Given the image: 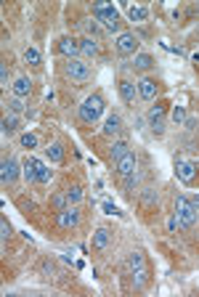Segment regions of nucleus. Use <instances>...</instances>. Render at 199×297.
<instances>
[{
  "label": "nucleus",
  "mask_w": 199,
  "mask_h": 297,
  "mask_svg": "<svg viewBox=\"0 0 199 297\" xmlns=\"http://www.w3.org/2000/svg\"><path fill=\"white\" fill-rule=\"evenodd\" d=\"M101 114H104V98L98 93L85 98L82 106H80V119H82V122L85 125H96L98 119H101Z\"/></svg>",
  "instance_id": "obj_1"
},
{
  "label": "nucleus",
  "mask_w": 199,
  "mask_h": 297,
  "mask_svg": "<svg viewBox=\"0 0 199 297\" xmlns=\"http://www.w3.org/2000/svg\"><path fill=\"white\" fill-rule=\"evenodd\" d=\"M93 16H96V21H101L106 30H112V32H119V27H122L117 8H115V5H109V3H98L93 8Z\"/></svg>",
  "instance_id": "obj_2"
},
{
  "label": "nucleus",
  "mask_w": 199,
  "mask_h": 297,
  "mask_svg": "<svg viewBox=\"0 0 199 297\" xmlns=\"http://www.w3.org/2000/svg\"><path fill=\"white\" fill-rule=\"evenodd\" d=\"M175 218H178V225H183V228H194V223H197L194 202L186 199V196H178L175 199Z\"/></svg>",
  "instance_id": "obj_3"
},
{
  "label": "nucleus",
  "mask_w": 199,
  "mask_h": 297,
  "mask_svg": "<svg viewBox=\"0 0 199 297\" xmlns=\"http://www.w3.org/2000/svg\"><path fill=\"white\" fill-rule=\"evenodd\" d=\"M64 72H67L69 80L75 82H88L90 77H93V72H90V67L80 59H67V64H64Z\"/></svg>",
  "instance_id": "obj_4"
},
{
  "label": "nucleus",
  "mask_w": 199,
  "mask_h": 297,
  "mask_svg": "<svg viewBox=\"0 0 199 297\" xmlns=\"http://www.w3.org/2000/svg\"><path fill=\"white\" fill-rule=\"evenodd\" d=\"M165 114H167L165 104H157V106L149 109V125H152L154 136H162V133H165Z\"/></svg>",
  "instance_id": "obj_5"
},
{
  "label": "nucleus",
  "mask_w": 199,
  "mask_h": 297,
  "mask_svg": "<svg viewBox=\"0 0 199 297\" xmlns=\"http://www.w3.org/2000/svg\"><path fill=\"white\" fill-rule=\"evenodd\" d=\"M24 165H30V167H32V173H35V181H38L40 186H45V183H51V170H48V165H45V162H40L38 157H32V154H30V157L24 159Z\"/></svg>",
  "instance_id": "obj_6"
},
{
  "label": "nucleus",
  "mask_w": 199,
  "mask_h": 297,
  "mask_svg": "<svg viewBox=\"0 0 199 297\" xmlns=\"http://www.w3.org/2000/svg\"><path fill=\"white\" fill-rule=\"evenodd\" d=\"M136 48H138V37L133 32H119V37H117V53L119 56H133L136 53Z\"/></svg>",
  "instance_id": "obj_7"
},
{
  "label": "nucleus",
  "mask_w": 199,
  "mask_h": 297,
  "mask_svg": "<svg viewBox=\"0 0 199 297\" xmlns=\"http://www.w3.org/2000/svg\"><path fill=\"white\" fill-rule=\"evenodd\" d=\"M175 175H178V181H183V183H194V178H197L194 162H189V159H175Z\"/></svg>",
  "instance_id": "obj_8"
},
{
  "label": "nucleus",
  "mask_w": 199,
  "mask_h": 297,
  "mask_svg": "<svg viewBox=\"0 0 199 297\" xmlns=\"http://www.w3.org/2000/svg\"><path fill=\"white\" fill-rule=\"evenodd\" d=\"M56 218H59V225H64V228H72V225L80 223V210H77L75 204H69L67 210L56 212Z\"/></svg>",
  "instance_id": "obj_9"
},
{
  "label": "nucleus",
  "mask_w": 199,
  "mask_h": 297,
  "mask_svg": "<svg viewBox=\"0 0 199 297\" xmlns=\"http://www.w3.org/2000/svg\"><path fill=\"white\" fill-rule=\"evenodd\" d=\"M56 48H59V53H64L67 59H77V56L82 53L80 51V40H75V37H61Z\"/></svg>",
  "instance_id": "obj_10"
},
{
  "label": "nucleus",
  "mask_w": 199,
  "mask_h": 297,
  "mask_svg": "<svg viewBox=\"0 0 199 297\" xmlns=\"http://www.w3.org/2000/svg\"><path fill=\"white\" fill-rule=\"evenodd\" d=\"M0 178H3L5 186L19 178V165H16V159H3V165H0Z\"/></svg>",
  "instance_id": "obj_11"
},
{
  "label": "nucleus",
  "mask_w": 199,
  "mask_h": 297,
  "mask_svg": "<svg viewBox=\"0 0 199 297\" xmlns=\"http://www.w3.org/2000/svg\"><path fill=\"white\" fill-rule=\"evenodd\" d=\"M138 96L144 98V101H152V98H157V82L149 80V77H144V80H138Z\"/></svg>",
  "instance_id": "obj_12"
},
{
  "label": "nucleus",
  "mask_w": 199,
  "mask_h": 297,
  "mask_svg": "<svg viewBox=\"0 0 199 297\" xmlns=\"http://www.w3.org/2000/svg\"><path fill=\"white\" fill-rule=\"evenodd\" d=\"M117 173L122 175V178H127L130 173H136V157H133L130 151H127L125 157H119V159H117Z\"/></svg>",
  "instance_id": "obj_13"
},
{
  "label": "nucleus",
  "mask_w": 199,
  "mask_h": 297,
  "mask_svg": "<svg viewBox=\"0 0 199 297\" xmlns=\"http://www.w3.org/2000/svg\"><path fill=\"white\" fill-rule=\"evenodd\" d=\"M136 93H138V85L130 82V80H122L119 82V96H122L125 104H133L136 101Z\"/></svg>",
  "instance_id": "obj_14"
},
{
  "label": "nucleus",
  "mask_w": 199,
  "mask_h": 297,
  "mask_svg": "<svg viewBox=\"0 0 199 297\" xmlns=\"http://www.w3.org/2000/svg\"><path fill=\"white\" fill-rule=\"evenodd\" d=\"M11 90H13V96H16V98H24V96L32 93V82L27 80V77H19V80L11 85Z\"/></svg>",
  "instance_id": "obj_15"
},
{
  "label": "nucleus",
  "mask_w": 199,
  "mask_h": 297,
  "mask_svg": "<svg viewBox=\"0 0 199 297\" xmlns=\"http://www.w3.org/2000/svg\"><path fill=\"white\" fill-rule=\"evenodd\" d=\"M122 130V119H119L117 114H109L104 122V136H115V133Z\"/></svg>",
  "instance_id": "obj_16"
},
{
  "label": "nucleus",
  "mask_w": 199,
  "mask_h": 297,
  "mask_svg": "<svg viewBox=\"0 0 199 297\" xmlns=\"http://www.w3.org/2000/svg\"><path fill=\"white\" fill-rule=\"evenodd\" d=\"M133 67H136V72H149V69L154 67V59L149 53H136V61H133Z\"/></svg>",
  "instance_id": "obj_17"
},
{
  "label": "nucleus",
  "mask_w": 199,
  "mask_h": 297,
  "mask_svg": "<svg viewBox=\"0 0 199 297\" xmlns=\"http://www.w3.org/2000/svg\"><path fill=\"white\" fill-rule=\"evenodd\" d=\"M90 244H93V250H98V252L106 250V247H109V231H106V228H98V231L93 233V242H90Z\"/></svg>",
  "instance_id": "obj_18"
},
{
  "label": "nucleus",
  "mask_w": 199,
  "mask_h": 297,
  "mask_svg": "<svg viewBox=\"0 0 199 297\" xmlns=\"http://www.w3.org/2000/svg\"><path fill=\"white\" fill-rule=\"evenodd\" d=\"M45 157L51 159L53 165H61V162H64V146L61 144H51L45 148Z\"/></svg>",
  "instance_id": "obj_19"
},
{
  "label": "nucleus",
  "mask_w": 199,
  "mask_h": 297,
  "mask_svg": "<svg viewBox=\"0 0 199 297\" xmlns=\"http://www.w3.org/2000/svg\"><path fill=\"white\" fill-rule=\"evenodd\" d=\"M80 51H82L85 56H96V53H98V42H96L93 37H82V40H80Z\"/></svg>",
  "instance_id": "obj_20"
},
{
  "label": "nucleus",
  "mask_w": 199,
  "mask_h": 297,
  "mask_svg": "<svg viewBox=\"0 0 199 297\" xmlns=\"http://www.w3.org/2000/svg\"><path fill=\"white\" fill-rule=\"evenodd\" d=\"M16 130H19L16 114H5V117H3V133H5V136H11V133H16Z\"/></svg>",
  "instance_id": "obj_21"
},
{
  "label": "nucleus",
  "mask_w": 199,
  "mask_h": 297,
  "mask_svg": "<svg viewBox=\"0 0 199 297\" xmlns=\"http://www.w3.org/2000/svg\"><path fill=\"white\" fill-rule=\"evenodd\" d=\"M127 16H130L133 21H146L149 11L144 8V5H130V8H127Z\"/></svg>",
  "instance_id": "obj_22"
},
{
  "label": "nucleus",
  "mask_w": 199,
  "mask_h": 297,
  "mask_svg": "<svg viewBox=\"0 0 199 297\" xmlns=\"http://www.w3.org/2000/svg\"><path fill=\"white\" fill-rule=\"evenodd\" d=\"M24 59H27V64H32V67H40V64H42V56H40L38 48H27Z\"/></svg>",
  "instance_id": "obj_23"
},
{
  "label": "nucleus",
  "mask_w": 199,
  "mask_h": 297,
  "mask_svg": "<svg viewBox=\"0 0 199 297\" xmlns=\"http://www.w3.org/2000/svg\"><path fill=\"white\" fill-rule=\"evenodd\" d=\"M64 194H67L69 204H80V202H82V188H80V186H72V188H67V191H64Z\"/></svg>",
  "instance_id": "obj_24"
},
{
  "label": "nucleus",
  "mask_w": 199,
  "mask_h": 297,
  "mask_svg": "<svg viewBox=\"0 0 199 297\" xmlns=\"http://www.w3.org/2000/svg\"><path fill=\"white\" fill-rule=\"evenodd\" d=\"M127 268H130V273L138 271V268H144V255H141V252H133L130 260H127Z\"/></svg>",
  "instance_id": "obj_25"
},
{
  "label": "nucleus",
  "mask_w": 199,
  "mask_h": 297,
  "mask_svg": "<svg viewBox=\"0 0 199 297\" xmlns=\"http://www.w3.org/2000/svg\"><path fill=\"white\" fill-rule=\"evenodd\" d=\"M141 202H144L146 207H154V202H157V191H154V188H144V194H141Z\"/></svg>",
  "instance_id": "obj_26"
},
{
  "label": "nucleus",
  "mask_w": 199,
  "mask_h": 297,
  "mask_svg": "<svg viewBox=\"0 0 199 297\" xmlns=\"http://www.w3.org/2000/svg\"><path fill=\"white\" fill-rule=\"evenodd\" d=\"M173 122L178 127L186 122V109H183V106H173Z\"/></svg>",
  "instance_id": "obj_27"
},
{
  "label": "nucleus",
  "mask_w": 199,
  "mask_h": 297,
  "mask_svg": "<svg viewBox=\"0 0 199 297\" xmlns=\"http://www.w3.org/2000/svg\"><path fill=\"white\" fill-rule=\"evenodd\" d=\"M125 154H127V144H125V141H117V144L112 146V157L119 159V157H125Z\"/></svg>",
  "instance_id": "obj_28"
},
{
  "label": "nucleus",
  "mask_w": 199,
  "mask_h": 297,
  "mask_svg": "<svg viewBox=\"0 0 199 297\" xmlns=\"http://www.w3.org/2000/svg\"><path fill=\"white\" fill-rule=\"evenodd\" d=\"M53 207H56V212L67 210V207H69V199H67V194H56V196H53Z\"/></svg>",
  "instance_id": "obj_29"
},
{
  "label": "nucleus",
  "mask_w": 199,
  "mask_h": 297,
  "mask_svg": "<svg viewBox=\"0 0 199 297\" xmlns=\"http://www.w3.org/2000/svg\"><path fill=\"white\" fill-rule=\"evenodd\" d=\"M146 268H138V271H133V284H136V287H144L146 284Z\"/></svg>",
  "instance_id": "obj_30"
},
{
  "label": "nucleus",
  "mask_w": 199,
  "mask_h": 297,
  "mask_svg": "<svg viewBox=\"0 0 199 297\" xmlns=\"http://www.w3.org/2000/svg\"><path fill=\"white\" fill-rule=\"evenodd\" d=\"M8 109H11V114H21V111H24V101L13 96L11 101H8Z\"/></svg>",
  "instance_id": "obj_31"
},
{
  "label": "nucleus",
  "mask_w": 199,
  "mask_h": 297,
  "mask_svg": "<svg viewBox=\"0 0 199 297\" xmlns=\"http://www.w3.org/2000/svg\"><path fill=\"white\" fill-rule=\"evenodd\" d=\"M19 141H21V146H24V148H35V146H38V136H32V133H24Z\"/></svg>",
  "instance_id": "obj_32"
},
{
  "label": "nucleus",
  "mask_w": 199,
  "mask_h": 297,
  "mask_svg": "<svg viewBox=\"0 0 199 297\" xmlns=\"http://www.w3.org/2000/svg\"><path fill=\"white\" fill-rule=\"evenodd\" d=\"M8 236H11V225H8V221H0V239H3V242H8Z\"/></svg>",
  "instance_id": "obj_33"
},
{
  "label": "nucleus",
  "mask_w": 199,
  "mask_h": 297,
  "mask_svg": "<svg viewBox=\"0 0 199 297\" xmlns=\"http://www.w3.org/2000/svg\"><path fill=\"white\" fill-rule=\"evenodd\" d=\"M21 167H24V178H27V181H30V183H38V181H35V173H32L30 165H21Z\"/></svg>",
  "instance_id": "obj_34"
},
{
  "label": "nucleus",
  "mask_w": 199,
  "mask_h": 297,
  "mask_svg": "<svg viewBox=\"0 0 199 297\" xmlns=\"http://www.w3.org/2000/svg\"><path fill=\"white\" fill-rule=\"evenodd\" d=\"M133 186H136V173H130V175L125 178V188H127V191H133Z\"/></svg>",
  "instance_id": "obj_35"
},
{
  "label": "nucleus",
  "mask_w": 199,
  "mask_h": 297,
  "mask_svg": "<svg viewBox=\"0 0 199 297\" xmlns=\"http://www.w3.org/2000/svg\"><path fill=\"white\" fill-rule=\"evenodd\" d=\"M104 212H106V215H117V207H115V204H112V202H104Z\"/></svg>",
  "instance_id": "obj_36"
},
{
  "label": "nucleus",
  "mask_w": 199,
  "mask_h": 297,
  "mask_svg": "<svg viewBox=\"0 0 199 297\" xmlns=\"http://www.w3.org/2000/svg\"><path fill=\"white\" fill-rule=\"evenodd\" d=\"M0 82H3V88H8V69L0 67Z\"/></svg>",
  "instance_id": "obj_37"
},
{
  "label": "nucleus",
  "mask_w": 199,
  "mask_h": 297,
  "mask_svg": "<svg viewBox=\"0 0 199 297\" xmlns=\"http://www.w3.org/2000/svg\"><path fill=\"white\" fill-rule=\"evenodd\" d=\"M175 228H178V218H170V221H167V231H175Z\"/></svg>",
  "instance_id": "obj_38"
},
{
  "label": "nucleus",
  "mask_w": 199,
  "mask_h": 297,
  "mask_svg": "<svg viewBox=\"0 0 199 297\" xmlns=\"http://www.w3.org/2000/svg\"><path fill=\"white\" fill-rule=\"evenodd\" d=\"M88 30L93 32V35H101V27H98L96 21H88Z\"/></svg>",
  "instance_id": "obj_39"
},
{
  "label": "nucleus",
  "mask_w": 199,
  "mask_h": 297,
  "mask_svg": "<svg viewBox=\"0 0 199 297\" xmlns=\"http://www.w3.org/2000/svg\"><path fill=\"white\" fill-rule=\"evenodd\" d=\"M42 273L51 276V273H53V263H48V260H45V263H42Z\"/></svg>",
  "instance_id": "obj_40"
},
{
  "label": "nucleus",
  "mask_w": 199,
  "mask_h": 297,
  "mask_svg": "<svg viewBox=\"0 0 199 297\" xmlns=\"http://www.w3.org/2000/svg\"><path fill=\"white\" fill-rule=\"evenodd\" d=\"M183 125H186L189 130H194V127H197V119H194V117H186V122H183Z\"/></svg>",
  "instance_id": "obj_41"
},
{
  "label": "nucleus",
  "mask_w": 199,
  "mask_h": 297,
  "mask_svg": "<svg viewBox=\"0 0 199 297\" xmlns=\"http://www.w3.org/2000/svg\"><path fill=\"white\" fill-rule=\"evenodd\" d=\"M191 202H194V207L199 210V191H197V194H194V196H191Z\"/></svg>",
  "instance_id": "obj_42"
}]
</instances>
